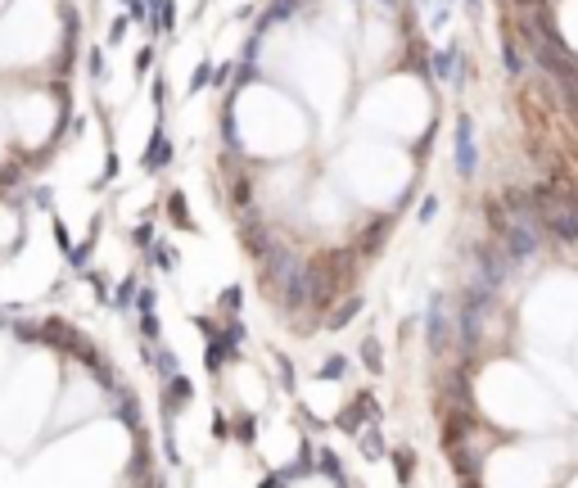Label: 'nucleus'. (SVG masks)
Here are the masks:
<instances>
[{"mask_svg":"<svg viewBox=\"0 0 578 488\" xmlns=\"http://www.w3.org/2000/svg\"><path fill=\"white\" fill-rule=\"evenodd\" d=\"M542 226H528V222H510V231L502 235V249L510 258V267H524L538 258V249H542Z\"/></svg>","mask_w":578,"mask_h":488,"instance_id":"nucleus-1","label":"nucleus"},{"mask_svg":"<svg viewBox=\"0 0 578 488\" xmlns=\"http://www.w3.org/2000/svg\"><path fill=\"white\" fill-rule=\"evenodd\" d=\"M475 258H479V281L493 285V290H502V281H506V272H510L506 249L488 240V244H479V249H475Z\"/></svg>","mask_w":578,"mask_h":488,"instance_id":"nucleus-2","label":"nucleus"},{"mask_svg":"<svg viewBox=\"0 0 578 488\" xmlns=\"http://www.w3.org/2000/svg\"><path fill=\"white\" fill-rule=\"evenodd\" d=\"M425 330H429V348L434 353H447V343H452V317H447V299H443V294H434V299H429Z\"/></svg>","mask_w":578,"mask_h":488,"instance_id":"nucleus-3","label":"nucleus"},{"mask_svg":"<svg viewBox=\"0 0 578 488\" xmlns=\"http://www.w3.org/2000/svg\"><path fill=\"white\" fill-rule=\"evenodd\" d=\"M475 168H479L475 122H470V113H461V118H457V172H461V177H475Z\"/></svg>","mask_w":578,"mask_h":488,"instance_id":"nucleus-4","label":"nucleus"},{"mask_svg":"<svg viewBox=\"0 0 578 488\" xmlns=\"http://www.w3.org/2000/svg\"><path fill=\"white\" fill-rule=\"evenodd\" d=\"M447 461H452V471H457L461 480H479L484 452H479V448H470V443H457V448H447Z\"/></svg>","mask_w":578,"mask_h":488,"instance_id":"nucleus-5","label":"nucleus"},{"mask_svg":"<svg viewBox=\"0 0 578 488\" xmlns=\"http://www.w3.org/2000/svg\"><path fill=\"white\" fill-rule=\"evenodd\" d=\"M457 64H461L457 45H452V50H438V54H434V77H438V82H457Z\"/></svg>","mask_w":578,"mask_h":488,"instance_id":"nucleus-6","label":"nucleus"},{"mask_svg":"<svg viewBox=\"0 0 578 488\" xmlns=\"http://www.w3.org/2000/svg\"><path fill=\"white\" fill-rule=\"evenodd\" d=\"M502 64H506V73L510 77H524V54H519V36H506L502 41Z\"/></svg>","mask_w":578,"mask_h":488,"instance_id":"nucleus-7","label":"nucleus"},{"mask_svg":"<svg viewBox=\"0 0 578 488\" xmlns=\"http://www.w3.org/2000/svg\"><path fill=\"white\" fill-rule=\"evenodd\" d=\"M484 217H488V226H493V235H497V240H502V235L510 231V213H506V204H502V199H488V204H484Z\"/></svg>","mask_w":578,"mask_h":488,"instance_id":"nucleus-8","label":"nucleus"},{"mask_svg":"<svg viewBox=\"0 0 578 488\" xmlns=\"http://www.w3.org/2000/svg\"><path fill=\"white\" fill-rule=\"evenodd\" d=\"M316 466H321V475H330L339 488H348V475H343V466H339V457H334V452H316Z\"/></svg>","mask_w":578,"mask_h":488,"instance_id":"nucleus-9","label":"nucleus"},{"mask_svg":"<svg viewBox=\"0 0 578 488\" xmlns=\"http://www.w3.org/2000/svg\"><path fill=\"white\" fill-rule=\"evenodd\" d=\"M362 362H366V371H384V353H380V339H362Z\"/></svg>","mask_w":578,"mask_h":488,"instance_id":"nucleus-10","label":"nucleus"},{"mask_svg":"<svg viewBox=\"0 0 578 488\" xmlns=\"http://www.w3.org/2000/svg\"><path fill=\"white\" fill-rule=\"evenodd\" d=\"M343 376H348V357H339V353H334V357H325L321 380H343Z\"/></svg>","mask_w":578,"mask_h":488,"instance_id":"nucleus-11","label":"nucleus"},{"mask_svg":"<svg viewBox=\"0 0 578 488\" xmlns=\"http://www.w3.org/2000/svg\"><path fill=\"white\" fill-rule=\"evenodd\" d=\"M190 394H195V389H190V380H181V376H168V403H186Z\"/></svg>","mask_w":578,"mask_h":488,"instance_id":"nucleus-12","label":"nucleus"},{"mask_svg":"<svg viewBox=\"0 0 578 488\" xmlns=\"http://www.w3.org/2000/svg\"><path fill=\"white\" fill-rule=\"evenodd\" d=\"M393 466H398V484H411V471H416V457L402 448V452H393Z\"/></svg>","mask_w":578,"mask_h":488,"instance_id":"nucleus-13","label":"nucleus"},{"mask_svg":"<svg viewBox=\"0 0 578 488\" xmlns=\"http://www.w3.org/2000/svg\"><path fill=\"white\" fill-rule=\"evenodd\" d=\"M357 312H362V299H348V303H343V308H339V312H334V317H330V325H334V330H339V325H343V321H353V317H357Z\"/></svg>","mask_w":578,"mask_h":488,"instance_id":"nucleus-14","label":"nucleus"},{"mask_svg":"<svg viewBox=\"0 0 578 488\" xmlns=\"http://www.w3.org/2000/svg\"><path fill=\"white\" fill-rule=\"evenodd\" d=\"M362 448H366V457H371V461H380V457H384V438H380V429H371V434L362 438Z\"/></svg>","mask_w":578,"mask_h":488,"instance_id":"nucleus-15","label":"nucleus"},{"mask_svg":"<svg viewBox=\"0 0 578 488\" xmlns=\"http://www.w3.org/2000/svg\"><path fill=\"white\" fill-rule=\"evenodd\" d=\"M561 95H565V104H570V118L578 122V82H574V86H565Z\"/></svg>","mask_w":578,"mask_h":488,"instance_id":"nucleus-16","label":"nucleus"},{"mask_svg":"<svg viewBox=\"0 0 578 488\" xmlns=\"http://www.w3.org/2000/svg\"><path fill=\"white\" fill-rule=\"evenodd\" d=\"M434 213H438V199H434V195H429V199H425V204H420V222H429V217H434Z\"/></svg>","mask_w":578,"mask_h":488,"instance_id":"nucleus-17","label":"nucleus"},{"mask_svg":"<svg viewBox=\"0 0 578 488\" xmlns=\"http://www.w3.org/2000/svg\"><path fill=\"white\" fill-rule=\"evenodd\" d=\"M461 488H484V484H479V480H461Z\"/></svg>","mask_w":578,"mask_h":488,"instance_id":"nucleus-18","label":"nucleus"},{"mask_svg":"<svg viewBox=\"0 0 578 488\" xmlns=\"http://www.w3.org/2000/svg\"><path fill=\"white\" fill-rule=\"evenodd\" d=\"M466 5H470V14H479V5H484V0H466Z\"/></svg>","mask_w":578,"mask_h":488,"instance_id":"nucleus-19","label":"nucleus"}]
</instances>
